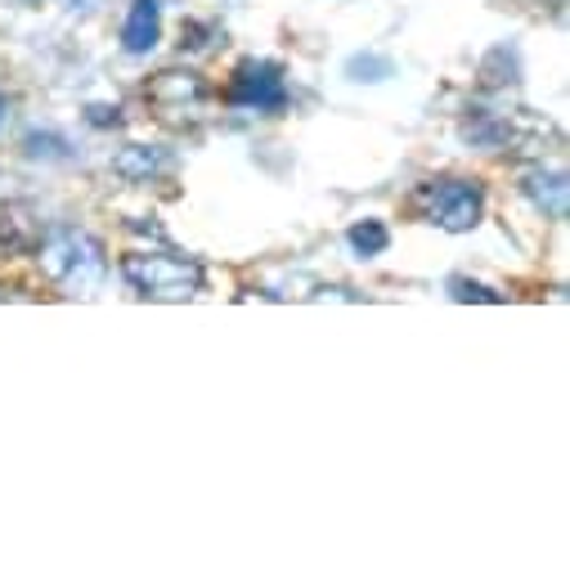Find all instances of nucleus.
Instances as JSON below:
<instances>
[{"label": "nucleus", "instance_id": "obj_1", "mask_svg": "<svg viewBox=\"0 0 570 570\" xmlns=\"http://www.w3.org/2000/svg\"><path fill=\"white\" fill-rule=\"evenodd\" d=\"M463 139L494 154H517V158H543L557 145V130L548 117L530 108H472L463 121Z\"/></svg>", "mask_w": 570, "mask_h": 570}, {"label": "nucleus", "instance_id": "obj_2", "mask_svg": "<svg viewBox=\"0 0 570 570\" xmlns=\"http://www.w3.org/2000/svg\"><path fill=\"white\" fill-rule=\"evenodd\" d=\"M37 261H41L50 283H59V288H68L77 297H90L99 288V278H104V247L86 229H50V234H41Z\"/></svg>", "mask_w": 570, "mask_h": 570}, {"label": "nucleus", "instance_id": "obj_3", "mask_svg": "<svg viewBox=\"0 0 570 570\" xmlns=\"http://www.w3.org/2000/svg\"><path fill=\"white\" fill-rule=\"evenodd\" d=\"M121 278L149 302H189L203 293V265L171 252H130L121 256Z\"/></svg>", "mask_w": 570, "mask_h": 570}, {"label": "nucleus", "instance_id": "obj_4", "mask_svg": "<svg viewBox=\"0 0 570 570\" xmlns=\"http://www.w3.org/2000/svg\"><path fill=\"white\" fill-rule=\"evenodd\" d=\"M417 207L426 212L432 225H441L450 234H468L485 216V194L472 180H432L417 189Z\"/></svg>", "mask_w": 570, "mask_h": 570}, {"label": "nucleus", "instance_id": "obj_5", "mask_svg": "<svg viewBox=\"0 0 570 570\" xmlns=\"http://www.w3.org/2000/svg\"><path fill=\"white\" fill-rule=\"evenodd\" d=\"M145 99L149 108L171 121V126H194L203 112H207V81L198 72H158L149 86H145Z\"/></svg>", "mask_w": 570, "mask_h": 570}, {"label": "nucleus", "instance_id": "obj_6", "mask_svg": "<svg viewBox=\"0 0 570 570\" xmlns=\"http://www.w3.org/2000/svg\"><path fill=\"white\" fill-rule=\"evenodd\" d=\"M225 99H229L234 108L278 112L283 104H288V77H283V68H278V63H269V59H247V63H238V68H234Z\"/></svg>", "mask_w": 570, "mask_h": 570}, {"label": "nucleus", "instance_id": "obj_7", "mask_svg": "<svg viewBox=\"0 0 570 570\" xmlns=\"http://www.w3.org/2000/svg\"><path fill=\"white\" fill-rule=\"evenodd\" d=\"M521 194H525L530 207L543 212L548 220H566V212H570V189H566V176H561V171H543V167L525 171V176H521Z\"/></svg>", "mask_w": 570, "mask_h": 570}, {"label": "nucleus", "instance_id": "obj_8", "mask_svg": "<svg viewBox=\"0 0 570 570\" xmlns=\"http://www.w3.org/2000/svg\"><path fill=\"white\" fill-rule=\"evenodd\" d=\"M163 41V10L158 0H130V14L121 23V46L130 55H149Z\"/></svg>", "mask_w": 570, "mask_h": 570}, {"label": "nucleus", "instance_id": "obj_9", "mask_svg": "<svg viewBox=\"0 0 570 570\" xmlns=\"http://www.w3.org/2000/svg\"><path fill=\"white\" fill-rule=\"evenodd\" d=\"M167 167H171V158L163 149H149V145H126L121 154H112V171L130 185H145V180L163 176Z\"/></svg>", "mask_w": 570, "mask_h": 570}, {"label": "nucleus", "instance_id": "obj_10", "mask_svg": "<svg viewBox=\"0 0 570 570\" xmlns=\"http://www.w3.org/2000/svg\"><path fill=\"white\" fill-rule=\"evenodd\" d=\"M41 234H46V229H41L23 207H6V212H0V243H6L10 252H37Z\"/></svg>", "mask_w": 570, "mask_h": 570}, {"label": "nucleus", "instance_id": "obj_11", "mask_svg": "<svg viewBox=\"0 0 570 570\" xmlns=\"http://www.w3.org/2000/svg\"><path fill=\"white\" fill-rule=\"evenodd\" d=\"M346 243H351L355 256H382L391 247V229L382 220H360V225L346 229Z\"/></svg>", "mask_w": 570, "mask_h": 570}, {"label": "nucleus", "instance_id": "obj_12", "mask_svg": "<svg viewBox=\"0 0 570 570\" xmlns=\"http://www.w3.org/2000/svg\"><path fill=\"white\" fill-rule=\"evenodd\" d=\"M395 72V63L386 59V55H355L351 63H346V77L351 81H386Z\"/></svg>", "mask_w": 570, "mask_h": 570}, {"label": "nucleus", "instance_id": "obj_13", "mask_svg": "<svg viewBox=\"0 0 570 570\" xmlns=\"http://www.w3.org/2000/svg\"><path fill=\"white\" fill-rule=\"evenodd\" d=\"M450 297L454 302H503L494 288H485V283H472V278H450Z\"/></svg>", "mask_w": 570, "mask_h": 570}, {"label": "nucleus", "instance_id": "obj_14", "mask_svg": "<svg viewBox=\"0 0 570 570\" xmlns=\"http://www.w3.org/2000/svg\"><path fill=\"white\" fill-rule=\"evenodd\" d=\"M86 121H90V126H121V108H117V104H112V108H108V104H90V108H86Z\"/></svg>", "mask_w": 570, "mask_h": 570}, {"label": "nucleus", "instance_id": "obj_15", "mask_svg": "<svg viewBox=\"0 0 570 570\" xmlns=\"http://www.w3.org/2000/svg\"><path fill=\"white\" fill-rule=\"evenodd\" d=\"M0 117H6V99H0Z\"/></svg>", "mask_w": 570, "mask_h": 570}]
</instances>
